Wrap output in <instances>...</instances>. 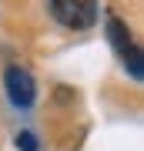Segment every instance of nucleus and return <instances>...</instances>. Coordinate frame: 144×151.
<instances>
[{"instance_id":"obj_4","label":"nucleus","mask_w":144,"mask_h":151,"mask_svg":"<svg viewBox=\"0 0 144 151\" xmlns=\"http://www.w3.org/2000/svg\"><path fill=\"white\" fill-rule=\"evenodd\" d=\"M121 57H124V67L131 70V77H134V81H141V77H144V60H141V47L134 44V47H128V50H124Z\"/></svg>"},{"instance_id":"obj_3","label":"nucleus","mask_w":144,"mask_h":151,"mask_svg":"<svg viewBox=\"0 0 144 151\" xmlns=\"http://www.w3.org/2000/svg\"><path fill=\"white\" fill-rule=\"evenodd\" d=\"M107 37H111V44H114V50H117V54H124V50L128 47H134V40H131V30H128V24L124 20H117V17H107Z\"/></svg>"},{"instance_id":"obj_1","label":"nucleus","mask_w":144,"mask_h":151,"mask_svg":"<svg viewBox=\"0 0 144 151\" xmlns=\"http://www.w3.org/2000/svg\"><path fill=\"white\" fill-rule=\"evenodd\" d=\"M50 14L67 30H87L97 24V4L91 0H50Z\"/></svg>"},{"instance_id":"obj_2","label":"nucleus","mask_w":144,"mask_h":151,"mask_svg":"<svg viewBox=\"0 0 144 151\" xmlns=\"http://www.w3.org/2000/svg\"><path fill=\"white\" fill-rule=\"evenodd\" d=\"M4 91L10 97V104L17 108H30L34 101H37V81H34V74L20 64H10L4 70Z\"/></svg>"},{"instance_id":"obj_5","label":"nucleus","mask_w":144,"mask_h":151,"mask_svg":"<svg viewBox=\"0 0 144 151\" xmlns=\"http://www.w3.org/2000/svg\"><path fill=\"white\" fill-rule=\"evenodd\" d=\"M17 148L20 151H37L40 145H37V134H34V131H20V134H17Z\"/></svg>"}]
</instances>
